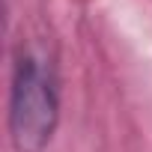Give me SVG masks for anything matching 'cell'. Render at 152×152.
Instances as JSON below:
<instances>
[{"label":"cell","mask_w":152,"mask_h":152,"mask_svg":"<svg viewBox=\"0 0 152 152\" xmlns=\"http://www.w3.org/2000/svg\"><path fill=\"white\" fill-rule=\"evenodd\" d=\"M9 140L15 152H45L60 125V78L54 63L33 48H18L9 78Z\"/></svg>","instance_id":"obj_1"}]
</instances>
